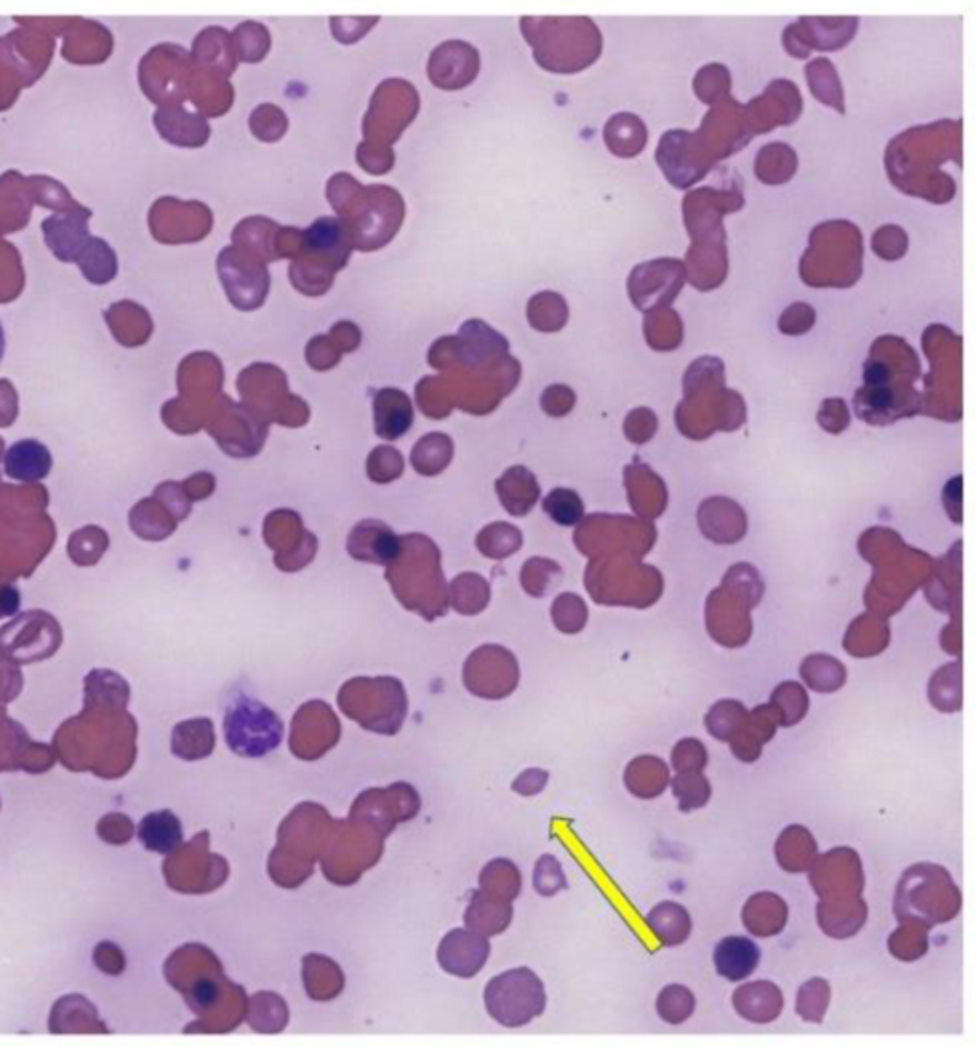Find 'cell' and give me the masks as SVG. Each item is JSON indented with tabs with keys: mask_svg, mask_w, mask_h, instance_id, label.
<instances>
[{
	"mask_svg": "<svg viewBox=\"0 0 978 1051\" xmlns=\"http://www.w3.org/2000/svg\"><path fill=\"white\" fill-rule=\"evenodd\" d=\"M623 782L635 798L656 799L669 788L671 771L666 761L653 755H640L627 764Z\"/></svg>",
	"mask_w": 978,
	"mask_h": 1051,
	"instance_id": "cell-16",
	"label": "cell"
},
{
	"mask_svg": "<svg viewBox=\"0 0 978 1051\" xmlns=\"http://www.w3.org/2000/svg\"><path fill=\"white\" fill-rule=\"evenodd\" d=\"M709 755H707L706 745L698 742L696 738L680 740L679 744L672 750V769L677 772H701L707 767Z\"/></svg>",
	"mask_w": 978,
	"mask_h": 1051,
	"instance_id": "cell-27",
	"label": "cell"
},
{
	"mask_svg": "<svg viewBox=\"0 0 978 1051\" xmlns=\"http://www.w3.org/2000/svg\"><path fill=\"white\" fill-rule=\"evenodd\" d=\"M302 979H305L308 997L316 1002H329L339 997L345 989V975L340 971L339 963L329 960L327 955H305Z\"/></svg>",
	"mask_w": 978,
	"mask_h": 1051,
	"instance_id": "cell-18",
	"label": "cell"
},
{
	"mask_svg": "<svg viewBox=\"0 0 978 1051\" xmlns=\"http://www.w3.org/2000/svg\"><path fill=\"white\" fill-rule=\"evenodd\" d=\"M788 902L770 891L751 894L741 910L744 928L748 929L749 935L759 939L780 935L788 925Z\"/></svg>",
	"mask_w": 978,
	"mask_h": 1051,
	"instance_id": "cell-10",
	"label": "cell"
},
{
	"mask_svg": "<svg viewBox=\"0 0 978 1051\" xmlns=\"http://www.w3.org/2000/svg\"><path fill=\"white\" fill-rule=\"evenodd\" d=\"M533 885H536L537 893L543 894V897H552L558 891L566 889L568 883H566L565 872H562V867L555 857L543 854L541 859L537 860Z\"/></svg>",
	"mask_w": 978,
	"mask_h": 1051,
	"instance_id": "cell-26",
	"label": "cell"
},
{
	"mask_svg": "<svg viewBox=\"0 0 978 1051\" xmlns=\"http://www.w3.org/2000/svg\"><path fill=\"white\" fill-rule=\"evenodd\" d=\"M300 715H302V713H300ZM306 721H308V719H306ZM308 723H310V721H308ZM339 719L335 717L331 708H327L323 702H316V723L308 729L306 724L292 721V734L289 745H291V751L297 758L310 761V748H312L313 737H316L318 755L323 758V753L331 750V748L339 742Z\"/></svg>",
	"mask_w": 978,
	"mask_h": 1051,
	"instance_id": "cell-12",
	"label": "cell"
},
{
	"mask_svg": "<svg viewBox=\"0 0 978 1051\" xmlns=\"http://www.w3.org/2000/svg\"><path fill=\"white\" fill-rule=\"evenodd\" d=\"M829 1000H831V987L828 981L815 977L801 984V989L797 992L795 1010H797V1015H801L802 1021L807 1023H822L828 1013Z\"/></svg>",
	"mask_w": 978,
	"mask_h": 1051,
	"instance_id": "cell-24",
	"label": "cell"
},
{
	"mask_svg": "<svg viewBox=\"0 0 978 1051\" xmlns=\"http://www.w3.org/2000/svg\"><path fill=\"white\" fill-rule=\"evenodd\" d=\"M887 947L892 958L900 962H917L929 952V929L919 923L900 922L890 933Z\"/></svg>",
	"mask_w": 978,
	"mask_h": 1051,
	"instance_id": "cell-22",
	"label": "cell"
},
{
	"mask_svg": "<svg viewBox=\"0 0 978 1051\" xmlns=\"http://www.w3.org/2000/svg\"><path fill=\"white\" fill-rule=\"evenodd\" d=\"M715 970L730 983H740L754 975L761 962V949L748 937H725L715 947Z\"/></svg>",
	"mask_w": 978,
	"mask_h": 1051,
	"instance_id": "cell-11",
	"label": "cell"
},
{
	"mask_svg": "<svg viewBox=\"0 0 978 1051\" xmlns=\"http://www.w3.org/2000/svg\"><path fill=\"white\" fill-rule=\"evenodd\" d=\"M138 835L146 849L156 853H172L182 843V824L174 812H151L140 822Z\"/></svg>",
	"mask_w": 978,
	"mask_h": 1051,
	"instance_id": "cell-19",
	"label": "cell"
},
{
	"mask_svg": "<svg viewBox=\"0 0 978 1051\" xmlns=\"http://www.w3.org/2000/svg\"><path fill=\"white\" fill-rule=\"evenodd\" d=\"M247 1023L251 1029L262 1034H276L286 1029L289 1023V1008L286 1000L273 992H259L247 1000L244 1010Z\"/></svg>",
	"mask_w": 978,
	"mask_h": 1051,
	"instance_id": "cell-20",
	"label": "cell"
},
{
	"mask_svg": "<svg viewBox=\"0 0 978 1051\" xmlns=\"http://www.w3.org/2000/svg\"><path fill=\"white\" fill-rule=\"evenodd\" d=\"M228 748L241 758H265L283 740V723L268 705L239 694L224 717Z\"/></svg>",
	"mask_w": 978,
	"mask_h": 1051,
	"instance_id": "cell-6",
	"label": "cell"
},
{
	"mask_svg": "<svg viewBox=\"0 0 978 1051\" xmlns=\"http://www.w3.org/2000/svg\"><path fill=\"white\" fill-rule=\"evenodd\" d=\"M675 798L679 799L680 812L698 811L711 799L713 788L703 772H677L669 782Z\"/></svg>",
	"mask_w": 978,
	"mask_h": 1051,
	"instance_id": "cell-23",
	"label": "cell"
},
{
	"mask_svg": "<svg viewBox=\"0 0 978 1051\" xmlns=\"http://www.w3.org/2000/svg\"><path fill=\"white\" fill-rule=\"evenodd\" d=\"M810 888L818 894L816 922L824 935L850 939L868 922V902L864 901L862 859L850 847H836L816 857L809 868Z\"/></svg>",
	"mask_w": 978,
	"mask_h": 1051,
	"instance_id": "cell-1",
	"label": "cell"
},
{
	"mask_svg": "<svg viewBox=\"0 0 978 1051\" xmlns=\"http://www.w3.org/2000/svg\"><path fill=\"white\" fill-rule=\"evenodd\" d=\"M421 807V799L409 784L390 785L382 790H367L353 801L352 817L367 820L385 835L392 833L398 822L413 819Z\"/></svg>",
	"mask_w": 978,
	"mask_h": 1051,
	"instance_id": "cell-7",
	"label": "cell"
},
{
	"mask_svg": "<svg viewBox=\"0 0 978 1051\" xmlns=\"http://www.w3.org/2000/svg\"><path fill=\"white\" fill-rule=\"evenodd\" d=\"M741 717L740 703L722 702L715 705L713 711L707 717V727L709 732L719 740H730L732 738L734 727L738 724Z\"/></svg>",
	"mask_w": 978,
	"mask_h": 1051,
	"instance_id": "cell-28",
	"label": "cell"
},
{
	"mask_svg": "<svg viewBox=\"0 0 978 1051\" xmlns=\"http://www.w3.org/2000/svg\"><path fill=\"white\" fill-rule=\"evenodd\" d=\"M732 1005L736 1013L749 1023L768 1024L780 1018L784 994L772 981H754L734 990Z\"/></svg>",
	"mask_w": 978,
	"mask_h": 1051,
	"instance_id": "cell-9",
	"label": "cell"
},
{
	"mask_svg": "<svg viewBox=\"0 0 978 1051\" xmlns=\"http://www.w3.org/2000/svg\"><path fill=\"white\" fill-rule=\"evenodd\" d=\"M646 928L663 947H680L692 933V918L679 902L663 901L648 912Z\"/></svg>",
	"mask_w": 978,
	"mask_h": 1051,
	"instance_id": "cell-15",
	"label": "cell"
},
{
	"mask_svg": "<svg viewBox=\"0 0 978 1051\" xmlns=\"http://www.w3.org/2000/svg\"><path fill=\"white\" fill-rule=\"evenodd\" d=\"M656 1010L666 1023L682 1024L693 1015L696 997L692 990L682 984H667L666 989L659 992Z\"/></svg>",
	"mask_w": 978,
	"mask_h": 1051,
	"instance_id": "cell-25",
	"label": "cell"
},
{
	"mask_svg": "<svg viewBox=\"0 0 978 1051\" xmlns=\"http://www.w3.org/2000/svg\"><path fill=\"white\" fill-rule=\"evenodd\" d=\"M337 820L321 805L295 807L278 832V847L270 854L268 872L281 888H299L312 874L333 835Z\"/></svg>",
	"mask_w": 978,
	"mask_h": 1051,
	"instance_id": "cell-2",
	"label": "cell"
},
{
	"mask_svg": "<svg viewBox=\"0 0 978 1051\" xmlns=\"http://www.w3.org/2000/svg\"><path fill=\"white\" fill-rule=\"evenodd\" d=\"M775 853L781 870L789 874H802L809 872L818 857V843L809 828L791 824L778 835Z\"/></svg>",
	"mask_w": 978,
	"mask_h": 1051,
	"instance_id": "cell-13",
	"label": "cell"
},
{
	"mask_svg": "<svg viewBox=\"0 0 978 1051\" xmlns=\"http://www.w3.org/2000/svg\"><path fill=\"white\" fill-rule=\"evenodd\" d=\"M483 1002L497 1023L518 1029L543 1015L547 994L543 981L533 971L518 968L493 977L483 992Z\"/></svg>",
	"mask_w": 978,
	"mask_h": 1051,
	"instance_id": "cell-5",
	"label": "cell"
},
{
	"mask_svg": "<svg viewBox=\"0 0 978 1051\" xmlns=\"http://www.w3.org/2000/svg\"><path fill=\"white\" fill-rule=\"evenodd\" d=\"M385 838L387 835L379 828L352 814L348 820L337 822L320 859L327 880L337 885L356 883L381 859Z\"/></svg>",
	"mask_w": 978,
	"mask_h": 1051,
	"instance_id": "cell-4",
	"label": "cell"
},
{
	"mask_svg": "<svg viewBox=\"0 0 978 1051\" xmlns=\"http://www.w3.org/2000/svg\"><path fill=\"white\" fill-rule=\"evenodd\" d=\"M547 780H549V772L541 771V769H530V771H523L515 780L512 790L520 793V795H537V793L543 792Z\"/></svg>",
	"mask_w": 978,
	"mask_h": 1051,
	"instance_id": "cell-29",
	"label": "cell"
},
{
	"mask_svg": "<svg viewBox=\"0 0 978 1051\" xmlns=\"http://www.w3.org/2000/svg\"><path fill=\"white\" fill-rule=\"evenodd\" d=\"M2 354H4V331H2V326H0V360H2Z\"/></svg>",
	"mask_w": 978,
	"mask_h": 1051,
	"instance_id": "cell-30",
	"label": "cell"
},
{
	"mask_svg": "<svg viewBox=\"0 0 978 1051\" xmlns=\"http://www.w3.org/2000/svg\"><path fill=\"white\" fill-rule=\"evenodd\" d=\"M52 469V458L47 446L37 440H21L7 451L4 471L8 477L21 482H37Z\"/></svg>",
	"mask_w": 978,
	"mask_h": 1051,
	"instance_id": "cell-17",
	"label": "cell"
},
{
	"mask_svg": "<svg viewBox=\"0 0 978 1051\" xmlns=\"http://www.w3.org/2000/svg\"><path fill=\"white\" fill-rule=\"evenodd\" d=\"M964 894L950 872L940 864L919 862L908 868L898 881L895 915L898 922H911L927 929L945 925L958 918Z\"/></svg>",
	"mask_w": 978,
	"mask_h": 1051,
	"instance_id": "cell-3",
	"label": "cell"
},
{
	"mask_svg": "<svg viewBox=\"0 0 978 1051\" xmlns=\"http://www.w3.org/2000/svg\"><path fill=\"white\" fill-rule=\"evenodd\" d=\"M512 920V907L509 901L497 899L493 894L475 891L469 908L465 912V923L478 935L493 937L503 933Z\"/></svg>",
	"mask_w": 978,
	"mask_h": 1051,
	"instance_id": "cell-14",
	"label": "cell"
},
{
	"mask_svg": "<svg viewBox=\"0 0 978 1051\" xmlns=\"http://www.w3.org/2000/svg\"><path fill=\"white\" fill-rule=\"evenodd\" d=\"M488 937L470 929H453L438 947V962L449 975L470 979L480 973L489 958Z\"/></svg>",
	"mask_w": 978,
	"mask_h": 1051,
	"instance_id": "cell-8",
	"label": "cell"
},
{
	"mask_svg": "<svg viewBox=\"0 0 978 1051\" xmlns=\"http://www.w3.org/2000/svg\"><path fill=\"white\" fill-rule=\"evenodd\" d=\"M522 888V875L510 860L496 859L483 868L480 874V889L503 901H515Z\"/></svg>",
	"mask_w": 978,
	"mask_h": 1051,
	"instance_id": "cell-21",
	"label": "cell"
}]
</instances>
